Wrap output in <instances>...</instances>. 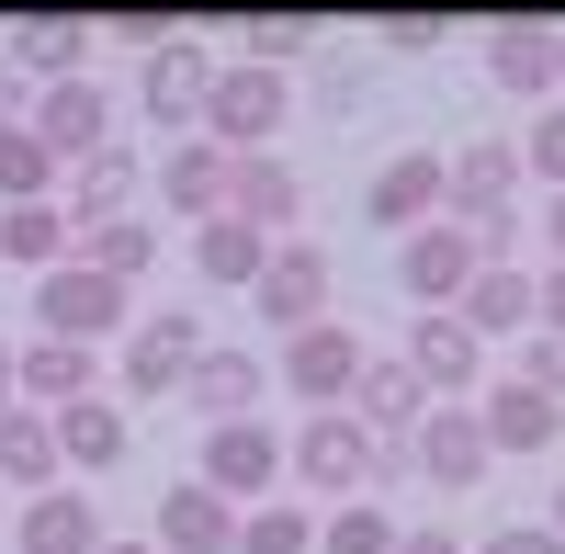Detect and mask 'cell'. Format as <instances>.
<instances>
[{"label": "cell", "mask_w": 565, "mask_h": 554, "mask_svg": "<svg viewBox=\"0 0 565 554\" xmlns=\"http://www.w3.org/2000/svg\"><path fill=\"white\" fill-rule=\"evenodd\" d=\"M282 476L317 487V498H362V487H385V441H373L351 407H306V430L282 441Z\"/></svg>", "instance_id": "obj_1"}, {"label": "cell", "mask_w": 565, "mask_h": 554, "mask_svg": "<svg viewBox=\"0 0 565 554\" xmlns=\"http://www.w3.org/2000/svg\"><path fill=\"white\" fill-rule=\"evenodd\" d=\"M295 114V90H282V68H215V90H204V148H226V159H260V136Z\"/></svg>", "instance_id": "obj_2"}, {"label": "cell", "mask_w": 565, "mask_h": 554, "mask_svg": "<svg viewBox=\"0 0 565 554\" xmlns=\"http://www.w3.org/2000/svg\"><path fill=\"white\" fill-rule=\"evenodd\" d=\"M193 362H204V317L193 306H148L136 340H125V396H181Z\"/></svg>", "instance_id": "obj_3"}, {"label": "cell", "mask_w": 565, "mask_h": 554, "mask_svg": "<svg viewBox=\"0 0 565 554\" xmlns=\"http://www.w3.org/2000/svg\"><path fill=\"white\" fill-rule=\"evenodd\" d=\"M476 271H487V249H476V226H452V215H430L418 238H396V284L418 295V317H430V306H463Z\"/></svg>", "instance_id": "obj_4"}, {"label": "cell", "mask_w": 565, "mask_h": 554, "mask_svg": "<svg viewBox=\"0 0 565 554\" xmlns=\"http://www.w3.org/2000/svg\"><path fill=\"white\" fill-rule=\"evenodd\" d=\"M271 476H282V430H271V419H226V430H204V476H193V487H215L226 510H260Z\"/></svg>", "instance_id": "obj_5"}, {"label": "cell", "mask_w": 565, "mask_h": 554, "mask_svg": "<svg viewBox=\"0 0 565 554\" xmlns=\"http://www.w3.org/2000/svg\"><path fill=\"white\" fill-rule=\"evenodd\" d=\"M509 193H521V136H476L463 159H441V204H452V226H498Z\"/></svg>", "instance_id": "obj_6"}, {"label": "cell", "mask_w": 565, "mask_h": 554, "mask_svg": "<svg viewBox=\"0 0 565 554\" xmlns=\"http://www.w3.org/2000/svg\"><path fill=\"white\" fill-rule=\"evenodd\" d=\"M34 306H45V340H79V351L103 340V329H125V284H103L90 260H57L34 284Z\"/></svg>", "instance_id": "obj_7"}, {"label": "cell", "mask_w": 565, "mask_h": 554, "mask_svg": "<svg viewBox=\"0 0 565 554\" xmlns=\"http://www.w3.org/2000/svg\"><path fill=\"white\" fill-rule=\"evenodd\" d=\"M396 362H407V374L430 385V407H441V396H476V374H487V340L463 329L452 306H430V317L407 329V351H396Z\"/></svg>", "instance_id": "obj_8"}, {"label": "cell", "mask_w": 565, "mask_h": 554, "mask_svg": "<svg viewBox=\"0 0 565 554\" xmlns=\"http://www.w3.org/2000/svg\"><path fill=\"white\" fill-rule=\"evenodd\" d=\"M34 148H45V159H90V148H114V90H103V79H57V90H34Z\"/></svg>", "instance_id": "obj_9"}, {"label": "cell", "mask_w": 565, "mask_h": 554, "mask_svg": "<svg viewBox=\"0 0 565 554\" xmlns=\"http://www.w3.org/2000/svg\"><path fill=\"white\" fill-rule=\"evenodd\" d=\"M362 362H373V351L340 329V317H317V329H295V351H282V385H295V396H317V407H351Z\"/></svg>", "instance_id": "obj_10"}, {"label": "cell", "mask_w": 565, "mask_h": 554, "mask_svg": "<svg viewBox=\"0 0 565 554\" xmlns=\"http://www.w3.org/2000/svg\"><path fill=\"white\" fill-rule=\"evenodd\" d=\"M249 306L271 317V329H317V317H328V260H317L306 238H271V260H260Z\"/></svg>", "instance_id": "obj_11"}, {"label": "cell", "mask_w": 565, "mask_h": 554, "mask_svg": "<svg viewBox=\"0 0 565 554\" xmlns=\"http://www.w3.org/2000/svg\"><path fill=\"white\" fill-rule=\"evenodd\" d=\"M476 430H487V452H554V441H565V407H554L543 385L509 374V385L476 396Z\"/></svg>", "instance_id": "obj_12"}, {"label": "cell", "mask_w": 565, "mask_h": 554, "mask_svg": "<svg viewBox=\"0 0 565 554\" xmlns=\"http://www.w3.org/2000/svg\"><path fill=\"white\" fill-rule=\"evenodd\" d=\"M204 407V430H226V419H260V396H271V374H260V351H226V340H204V362H193V385H181Z\"/></svg>", "instance_id": "obj_13"}, {"label": "cell", "mask_w": 565, "mask_h": 554, "mask_svg": "<svg viewBox=\"0 0 565 554\" xmlns=\"http://www.w3.org/2000/svg\"><path fill=\"white\" fill-rule=\"evenodd\" d=\"M12 396L57 419V407L103 396V374H90V351H79V340H23V351H12Z\"/></svg>", "instance_id": "obj_14"}, {"label": "cell", "mask_w": 565, "mask_h": 554, "mask_svg": "<svg viewBox=\"0 0 565 554\" xmlns=\"http://www.w3.org/2000/svg\"><path fill=\"white\" fill-rule=\"evenodd\" d=\"M407 465H418V476H441V487H476L498 452H487V430H476V407H430V419L407 430Z\"/></svg>", "instance_id": "obj_15"}, {"label": "cell", "mask_w": 565, "mask_h": 554, "mask_svg": "<svg viewBox=\"0 0 565 554\" xmlns=\"http://www.w3.org/2000/svg\"><path fill=\"white\" fill-rule=\"evenodd\" d=\"M351 419L385 441V452H407V430L430 419V385L407 374V362H362V385H351Z\"/></svg>", "instance_id": "obj_16"}, {"label": "cell", "mask_w": 565, "mask_h": 554, "mask_svg": "<svg viewBox=\"0 0 565 554\" xmlns=\"http://www.w3.org/2000/svg\"><path fill=\"white\" fill-rule=\"evenodd\" d=\"M362 215H373V226H396V238H418V226L441 215V159H430V148L385 159V170H373V193H362Z\"/></svg>", "instance_id": "obj_17"}, {"label": "cell", "mask_w": 565, "mask_h": 554, "mask_svg": "<svg viewBox=\"0 0 565 554\" xmlns=\"http://www.w3.org/2000/svg\"><path fill=\"white\" fill-rule=\"evenodd\" d=\"M136 90H148V114H159V125H204L215 57H204L193 34H170V45H148V79H136Z\"/></svg>", "instance_id": "obj_18"}, {"label": "cell", "mask_w": 565, "mask_h": 554, "mask_svg": "<svg viewBox=\"0 0 565 554\" xmlns=\"http://www.w3.org/2000/svg\"><path fill=\"white\" fill-rule=\"evenodd\" d=\"M12 554H103V510H90V487H45V498H23Z\"/></svg>", "instance_id": "obj_19"}, {"label": "cell", "mask_w": 565, "mask_h": 554, "mask_svg": "<svg viewBox=\"0 0 565 554\" xmlns=\"http://www.w3.org/2000/svg\"><path fill=\"white\" fill-rule=\"evenodd\" d=\"M12 79L34 90H57V79H90V23H68V12H34V23H12Z\"/></svg>", "instance_id": "obj_20"}, {"label": "cell", "mask_w": 565, "mask_h": 554, "mask_svg": "<svg viewBox=\"0 0 565 554\" xmlns=\"http://www.w3.org/2000/svg\"><path fill=\"white\" fill-rule=\"evenodd\" d=\"M148 543H159V554H238V510H226L215 487H170Z\"/></svg>", "instance_id": "obj_21"}, {"label": "cell", "mask_w": 565, "mask_h": 554, "mask_svg": "<svg viewBox=\"0 0 565 554\" xmlns=\"http://www.w3.org/2000/svg\"><path fill=\"white\" fill-rule=\"evenodd\" d=\"M452 317H463L476 340H509V329L532 340V329H543V317H532V271H521V260H487L476 284H463V306H452Z\"/></svg>", "instance_id": "obj_22"}, {"label": "cell", "mask_w": 565, "mask_h": 554, "mask_svg": "<svg viewBox=\"0 0 565 554\" xmlns=\"http://www.w3.org/2000/svg\"><path fill=\"white\" fill-rule=\"evenodd\" d=\"M0 487H34V498L57 487V419H45V407H23V396L0 407Z\"/></svg>", "instance_id": "obj_23"}, {"label": "cell", "mask_w": 565, "mask_h": 554, "mask_svg": "<svg viewBox=\"0 0 565 554\" xmlns=\"http://www.w3.org/2000/svg\"><path fill=\"white\" fill-rule=\"evenodd\" d=\"M103 476V465H125V407L114 396H79V407H57V476Z\"/></svg>", "instance_id": "obj_24"}, {"label": "cell", "mask_w": 565, "mask_h": 554, "mask_svg": "<svg viewBox=\"0 0 565 554\" xmlns=\"http://www.w3.org/2000/svg\"><path fill=\"white\" fill-rule=\"evenodd\" d=\"M226 181H238V159H226V148H204V136H193V148H170V159H159V193H170L181 215H204V226L226 215Z\"/></svg>", "instance_id": "obj_25"}, {"label": "cell", "mask_w": 565, "mask_h": 554, "mask_svg": "<svg viewBox=\"0 0 565 554\" xmlns=\"http://www.w3.org/2000/svg\"><path fill=\"white\" fill-rule=\"evenodd\" d=\"M0 260H23L34 284H45V271L68 260V204L57 193H45V204H0Z\"/></svg>", "instance_id": "obj_26"}, {"label": "cell", "mask_w": 565, "mask_h": 554, "mask_svg": "<svg viewBox=\"0 0 565 554\" xmlns=\"http://www.w3.org/2000/svg\"><path fill=\"white\" fill-rule=\"evenodd\" d=\"M226 215L260 226V238H282V226H295V170H282L271 148H260V159H238V181H226Z\"/></svg>", "instance_id": "obj_27"}, {"label": "cell", "mask_w": 565, "mask_h": 554, "mask_svg": "<svg viewBox=\"0 0 565 554\" xmlns=\"http://www.w3.org/2000/svg\"><path fill=\"white\" fill-rule=\"evenodd\" d=\"M79 260L103 271V284H148V271H159V226H148V215H103V226L79 238Z\"/></svg>", "instance_id": "obj_28"}, {"label": "cell", "mask_w": 565, "mask_h": 554, "mask_svg": "<svg viewBox=\"0 0 565 554\" xmlns=\"http://www.w3.org/2000/svg\"><path fill=\"white\" fill-rule=\"evenodd\" d=\"M125 193H136V148H90V159L68 170V226H103V215H125Z\"/></svg>", "instance_id": "obj_29"}, {"label": "cell", "mask_w": 565, "mask_h": 554, "mask_svg": "<svg viewBox=\"0 0 565 554\" xmlns=\"http://www.w3.org/2000/svg\"><path fill=\"white\" fill-rule=\"evenodd\" d=\"M554 34L565 23H498V45H487L498 90H554Z\"/></svg>", "instance_id": "obj_30"}, {"label": "cell", "mask_w": 565, "mask_h": 554, "mask_svg": "<svg viewBox=\"0 0 565 554\" xmlns=\"http://www.w3.org/2000/svg\"><path fill=\"white\" fill-rule=\"evenodd\" d=\"M260 260H271V238L238 226V215H215L204 238H193V271H204V284H260Z\"/></svg>", "instance_id": "obj_31"}, {"label": "cell", "mask_w": 565, "mask_h": 554, "mask_svg": "<svg viewBox=\"0 0 565 554\" xmlns=\"http://www.w3.org/2000/svg\"><path fill=\"white\" fill-rule=\"evenodd\" d=\"M317 554H396V510L385 498H340V510L317 521Z\"/></svg>", "instance_id": "obj_32"}, {"label": "cell", "mask_w": 565, "mask_h": 554, "mask_svg": "<svg viewBox=\"0 0 565 554\" xmlns=\"http://www.w3.org/2000/svg\"><path fill=\"white\" fill-rule=\"evenodd\" d=\"M238 554H317L306 498H260V510H238Z\"/></svg>", "instance_id": "obj_33"}, {"label": "cell", "mask_w": 565, "mask_h": 554, "mask_svg": "<svg viewBox=\"0 0 565 554\" xmlns=\"http://www.w3.org/2000/svg\"><path fill=\"white\" fill-rule=\"evenodd\" d=\"M45 181H57V159L34 148V125L0 136V204H45Z\"/></svg>", "instance_id": "obj_34"}, {"label": "cell", "mask_w": 565, "mask_h": 554, "mask_svg": "<svg viewBox=\"0 0 565 554\" xmlns=\"http://www.w3.org/2000/svg\"><path fill=\"white\" fill-rule=\"evenodd\" d=\"M249 34V68H282V57H306L317 45V23H295V12H260V23H238Z\"/></svg>", "instance_id": "obj_35"}, {"label": "cell", "mask_w": 565, "mask_h": 554, "mask_svg": "<svg viewBox=\"0 0 565 554\" xmlns=\"http://www.w3.org/2000/svg\"><path fill=\"white\" fill-rule=\"evenodd\" d=\"M521 170H532V181H554V193H565V103H554V114H543V125L521 136Z\"/></svg>", "instance_id": "obj_36"}, {"label": "cell", "mask_w": 565, "mask_h": 554, "mask_svg": "<svg viewBox=\"0 0 565 554\" xmlns=\"http://www.w3.org/2000/svg\"><path fill=\"white\" fill-rule=\"evenodd\" d=\"M521 385H543V396L565 407V340H554V329H532V340H521Z\"/></svg>", "instance_id": "obj_37"}, {"label": "cell", "mask_w": 565, "mask_h": 554, "mask_svg": "<svg viewBox=\"0 0 565 554\" xmlns=\"http://www.w3.org/2000/svg\"><path fill=\"white\" fill-rule=\"evenodd\" d=\"M373 34H385L396 57H430V45H441L452 23H441V12H385V23H373Z\"/></svg>", "instance_id": "obj_38"}, {"label": "cell", "mask_w": 565, "mask_h": 554, "mask_svg": "<svg viewBox=\"0 0 565 554\" xmlns=\"http://www.w3.org/2000/svg\"><path fill=\"white\" fill-rule=\"evenodd\" d=\"M476 554H565V543H554V521H509V532H487Z\"/></svg>", "instance_id": "obj_39"}, {"label": "cell", "mask_w": 565, "mask_h": 554, "mask_svg": "<svg viewBox=\"0 0 565 554\" xmlns=\"http://www.w3.org/2000/svg\"><path fill=\"white\" fill-rule=\"evenodd\" d=\"M317 114H362V68L328 57V68H317Z\"/></svg>", "instance_id": "obj_40"}, {"label": "cell", "mask_w": 565, "mask_h": 554, "mask_svg": "<svg viewBox=\"0 0 565 554\" xmlns=\"http://www.w3.org/2000/svg\"><path fill=\"white\" fill-rule=\"evenodd\" d=\"M532 317H543V329L565 340V260H554V271H532Z\"/></svg>", "instance_id": "obj_41"}, {"label": "cell", "mask_w": 565, "mask_h": 554, "mask_svg": "<svg viewBox=\"0 0 565 554\" xmlns=\"http://www.w3.org/2000/svg\"><path fill=\"white\" fill-rule=\"evenodd\" d=\"M12 125H34V90H23L12 68H0V136H12Z\"/></svg>", "instance_id": "obj_42"}, {"label": "cell", "mask_w": 565, "mask_h": 554, "mask_svg": "<svg viewBox=\"0 0 565 554\" xmlns=\"http://www.w3.org/2000/svg\"><path fill=\"white\" fill-rule=\"evenodd\" d=\"M396 554H463V543H452V532L430 521V532H396Z\"/></svg>", "instance_id": "obj_43"}, {"label": "cell", "mask_w": 565, "mask_h": 554, "mask_svg": "<svg viewBox=\"0 0 565 554\" xmlns=\"http://www.w3.org/2000/svg\"><path fill=\"white\" fill-rule=\"evenodd\" d=\"M543 238H554V260H565V193H554V215H543Z\"/></svg>", "instance_id": "obj_44"}, {"label": "cell", "mask_w": 565, "mask_h": 554, "mask_svg": "<svg viewBox=\"0 0 565 554\" xmlns=\"http://www.w3.org/2000/svg\"><path fill=\"white\" fill-rule=\"evenodd\" d=\"M103 554H159V543H136V532H103Z\"/></svg>", "instance_id": "obj_45"}, {"label": "cell", "mask_w": 565, "mask_h": 554, "mask_svg": "<svg viewBox=\"0 0 565 554\" xmlns=\"http://www.w3.org/2000/svg\"><path fill=\"white\" fill-rule=\"evenodd\" d=\"M0 407H12V340H0Z\"/></svg>", "instance_id": "obj_46"}, {"label": "cell", "mask_w": 565, "mask_h": 554, "mask_svg": "<svg viewBox=\"0 0 565 554\" xmlns=\"http://www.w3.org/2000/svg\"><path fill=\"white\" fill-rule=\"evenodd\" d=\"M554 543H565V487H554Z\"/></svg>", "instance_id": "obj_47"}, {"label": "cell", "mask_w": 565, "mask_h": 554, "mask_svg": "<svg viewBox=\"0 0 565 554\" xmlns=\"http://www.w3.org/2000/svg\"><path fill=\"white\" fill-rule=\"evenodd\" d=\"M554 79H565V34H554Z\"/></svg>", "instance_id": "obj_48"}]
</instances>
